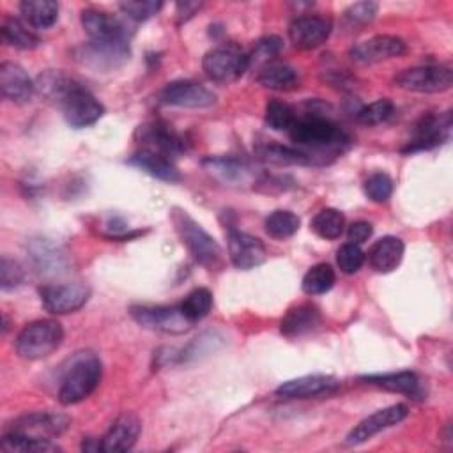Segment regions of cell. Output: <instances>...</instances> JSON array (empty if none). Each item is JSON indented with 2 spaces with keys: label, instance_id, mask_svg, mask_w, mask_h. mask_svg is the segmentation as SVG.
I'll list each match as a JSON object with an SVG mask.
<instances>
[{
  "label": "cell",
  "instance_id": "obj_1",
  "mask_svg": "<svg viewBox=\"0 0 453 453\" xmlns=\"http://www.w3.org/2000/svg\"><path fill=\"white\" fill-rule=\"evenodd\" d=\"M288 134L297 149L310 157L311 165L313 156H338L350 142L329 117L319 113H308L299 119L296 117Z\"/></svg>",
  "mask_w": 453,
  "mask_h": 453
},
{
  "label": "cell",
  "instance_id": "obj_2",
  "mask_svg": "<svg viewBox=\"0 0 453 453\" xmlns=\"http://www.w3.org/2000/svg\"><path fill=\"white\" fill-rule=\"evenodd\" d=\"M103 375V365L99 357L92 352H76L64 370L60 388H58V402L64 405L80 403L87 396L94 393Z\"/></svg>",
  "mask_w": 453,
  "mask_h": 453
},
{
  "label": "cell",
  "instance_id": "obj_3",
  "mask_svg": "<svg viewBox=\"0 0 453 453\" xmlns=\"http://www.w3.org/2000/svg\"><path fill=\"white\" fill-rule=\"evenodd\" d=\"M172 223L182 239V244L193 255V258L209 271H218L225 264L221 246L182 209L172 211Z\"/></svg>",
  "mask_w": 453,
  "mask_h": 453
},
{
  "label": "cell",
  "instance_id": "obj_4",
  "mask_svg": "<svg viewBox=\"0 0 453 453\" xmlns=\"http://www.w3.org/2000/svg\"><path fill=\"white\" fill-rule=\"evenodd\" d=\"M62 340H64V329L60 322L53 319H41V320L30 322L19 331L14 342V347L19 357L35 361L53 354L60 347Z\"/></svg>",
  "mask_w": 453,
  "mask_h": 453
},
{
  "label": "cell",
  "instance_id": "obj_5",
  "mask_svg": "<svg viewBox=\"0 0 453 453\" xmlns=\"http://www.w3.org/2000/svg\"><path fill=\"white\" fill-rule=\"evenodd\" d=\"M74 58L92 69V71H115L129 60V41H96L88 39L87 42L74 48Z\"/></svg>",
  "mask_w": 453,
  "mask_h": 453
},
{
  "label": "cell",
  "instance_id": "obj_6",
  "mask_svg": "<svg viewBox=\"0 0 453 453\" xmlns=\"http://www.w3.org/2000/svg\"><path fill=\"white\" fill-rule=\"evenodd\" d=\"M202 67L209 80L226 85L250 69V57L235 46H219L203 55Z\"/></svg>",
  "mask_w": 453,
  "mask_h": 453
},
{
  "label": "cell",
  "instance_id": "obj_7",
  "mask_svg": "<svg viewBox=\"0 0 453 453\" xmlns=\"http://www.w3.org/2000/svg\"><path fill=\"white\" fill-rule=\"evenodd\" d=\"M395 85L419 94L444 92L453 85V71L449 65H418L403 69L395 76Z\"/></svg>",
  "mask_w": 453,
  "mask_h": 453
},
{
  "label": "cell",
  "instance_id": "obj_8",
  "mask_svg": "<svg viewBox=\"0 0 453 453\" xmlns=\"http://www.w3.org/2000/svg\"><path fill=\"white\" fill-rule=\"evenodd\" d=\"M71 425V419L60 412H30L16 418L4 432L32 437V439H55L62 435Z\"/></svg>",
  "mask_w": 453,
  "mask_h": 453
},
{
  "label": "cell",
  "instance_id": "obj_9",
  "mask_svg": "<svg viewBox=\"0 0 453 453\" xmlns=\"http://www.w3.org/2000/svg\"><path fill=\"white\" fill-rule=\"evenodd\" d=\"M129 313L142 327L170 334L186 333L193 326L180 306H131Z\"/></svg>",
  "mask_w": 453,
  "mask_h": 453
},
{
  "label": "cell",
  "instance_id": "obj_10",
  "mask_svg": "<svg viewBox=\"0 0 453 453\" xmlns=\"http://www.w3.org/2000/svg\"><path fill=\"white\" fill-rule=\"evenodd\" d=\"M39 294L46 311L53 315H65L78 311L88 301L90 288L85 283L44 285Z\"/></svg>",
  "mask_w": 453,
  "mask_h": 453
},
{
  "label": "cell",
  "instance_id": "obj_11",
  "mask_svg": "<svg viewBox=\"0 0 453 453\" xmlns=\"http://www.w3.org/2000/svg\"><path fill=\"white\" fill-rule=\"evenodd\" d=\"M58 106L62 108L65 122L76 129L96 124L104 113V106L81 85H78Z\"/></svg>",
  "mask_w": 453,
  "mask_h": 453
},
{
  "label": "cell",
  "instance_id": "obj_12",
  "mask_svg": "<svg viewBox=\"0 0 453 453\" xmlns=\"http://www.w3.org/2000/svg\"><path fill=\"white\" fill-rule=\"evenodd\" d=\"M409 414V409L405 403H393L389 407L379 409L373 414L366 416L365 419H361L345 437V444L349 446H357L366 442L368 439H372L373 435H377L379 432L391 428L395 425H398L400 421H403Z\"/></svg>",
  "mask_w": 453,
  "mask_h": 453
},
{
  "label": "cell",
  "instance_id": "obj_13",
  "mask_svg": "<svg viewBox=\"0 0 453 453\" xmlns=\"http://www.w3.org/2000/svg\"><path fill=\"white\" fill-rule=\"evenodd\" d=\"M451 129V115L449 113H430L418 120L414 126L412 140L402 152H416V150H428L441 143H444L449 136Z\"/></svg>",
  "mask_w": 453,
  "mask_h": 453
},
{
  "label": "cell",
  "instance_id": "obj_14",
  "mask_svg": "<svg viewBox=\"0 0 453 453\" xmlns=\"http://www.w3.org/2000/svg\"><path fill=\"white\" fill-rule=\"evenodd\" d=\"M407 46L405 41L396 37V35H388V34H380V35H373L363 42H357L350 48L349 55L354 62L357 64H377L388 58H395V57H402L405 53Z\"/></svg>",
  "mask_w": 453,
  "mask_h": 453
},
{
  "label": "cell",
  "instance_id": "obj_15",
  "mask_svg": "<svg viewBox=\"0 0 453 453\" xmlns=\"http://www.w3.org/2000/svg\"><path fill=\"white\" fill-rule=\"evenodd\" d=\"M159 101L180 108H207L216 103V96L200 83L179 80L165 85L159 92Z\"/></svg>",
  "mask_w": 453,
  "mask_h": 453
},
{
  "label": "cell",
  "instance_id": "obj_16",
  "mask_svg": "<svg viewBox=\"0 0 453 453\" xmlns=\"http://www.w3.org/2000/svg\"><path fill=\"white\" fill-rule=\"evenodd\" d=\"M138 134H140L142 149L163 154L170 159L180 156L186 150L184 140L172 129V126L161 120H154L140 126Z\"/></svg>",
  "mask_w": 453,
  "mask_h": 453
},
{
  "label": "cell",
  "instance_id": "obj_17",
  "mask_svg": "<svg viewBox=\"0 0 453 453\" xmlns=\"http://www.w3.org/2000/svg\"><path fill=\"white\" fill-rule=\"evenodd\" d=\"M228 257L237 269L248 271L264 264L267 251L258 237L228 226Z\"/></svg>",
  "mask_w": 453,
  "mask_h": 453
},
{
  "label": "cell",
  "instance_id": "obj_18",
  "mask_svg": "<svg viewBox=\"0 0 453 453\" xmlns=\"http://www.w3.org/2000/svg\"><path fill=\"white\" fill-rule=\"evenodd\" d=\"M81 25L88 39L96 41H129V32L126 23L111 16L106 11L85 9L81 12Z\"/></svg>",
  "mask_w": 453,
  "mask_h": 453
},
{
  "label": "cell",
  "instance_id": "obj_19",
  "mask_svg": "<svg viewBox=\"0 0 453 453\" xmlns=\"http://www.w3.org/2000/svg\"><path fill=\"white\" fill-rule=\"evenodd\" d=\"M331 21L322 16H299L288 25V37L301 50H313L327 41Z\"/></svg>",
  "mask_w": 453,
  "mask_h": 453
},
{
  "label": "cell",
  "instance_id": "obj_20",
  "mask_svg": "<svg viewBox=\"0 0 453 453\" xmlns=\"http://www.w3.org/2000/svg\"><path fill=\"white\" fill-rule=\"evenodd\" d=\"M140 432H142L140 418L133 412H124L111 423L108 432L103 435L101 451H106V453L127 451L138 441Z\"/></svg>",
  "mask_w": 453,
  "mask_h": 453
},
{
  "label": "cell",
  "instance_id": "obj_21",
  "mask_svg": "<svg viewBox=\"0 0 453 453\" xmlns=\"http://www.w3.org/2000/svg\"><path fill=\"white\" fill-rule=\"evenodd\" d=\"M340 388V380L331 375L313 373V375H303L292 380L283 382L278 386L276 395L281 398H311V396H322L336 391Z\"/></svg>",
  "mask_w": 453,
  "mask_h": 453
},
{
  "label": "cell",
  "instance_id": "obj_22",
  "mask_svg": "<svg viewBox=\"0 0 453 453\" xmlns=\"http://www.w3.org/2000/svg\"><path fill=\"white\" fill-rule=\"evenodd\" d=\"M0 90L5 99L23 104L32 99L35 83L21 65L14 62H4L0 65Z\"/></svg>",
  "mask_w": 453,
  "mask_h": 453
},
{
  "label": "cell",
  "instance_id": "obj_23",
  "mask_svg": "<svg viewBox=\"0 0 453 453\" xmlns=\"http://www.w3.org/2000/svg\"><path fill=\"white\" fill-rule=\"evenodd\" d=\"M403 251L405 246L402 239L395 235H386L372 244V248L368 250V262L377 273H391L400 265Z\"/></svg>",
  "mask_w": 453,
  "mask_h": 453
},
{
  "label": "cell",
  "instance_id": "obj_24",
  "mask_svg": "<svg viewBox=\"0 0 453 453\" xmlns=\"http://www.w3.org/2000/svg\"><path fill=\"white\" fill-rule=\"evenodd\" d=\"M320 319H322L320 311L315 304L303 303V304L292 306L285 313V317L280 322V329L288 338L301 336V334L313 331L320 324Z\"/></svg>",
  "mask_w": 453,
  "mask_h": 453
},
{
  "label": "cell",
  "instance_id": "obj_25",
  "mask_svg": "<svg viewBox=\"0 0 453 453\" xmlns=\"http://www.w3.org/2000/svg\"><path fill=\"white\" fill-rule=\"evenodd\" d=\"M361 380H365L370 386H377L382 388L386 391H393V393H403L407 396H421L423 395V388H421V380L414 372L403 370V372H393V373H377V375H365L361 377Z\"/></svg>",
  "mask_w": 453,
  "mask_h": 453
},
{
  "label": "cell",
  "instance_id": "obj_26",
  "mask_svg": "<svg viewBox=\"0 0 453 453\" xmlns=\"http://www.w3.org/2000/svg\"><path fill=\"white\" fill-rule=\"evenodd\" d=\"M129 165H134V166L142 168L143 172L150 173L152 177L166 180V182H179L180 180V173H179L177 166L173 165V159H170L163 154L152 152V150L140 149L129 159Z\"/></svg>",
  "mask_w": 453,
  "mask_h": 453
},
{
  "label": "cell",
  "instance_id": "obj_27",
  "mask_svg": "<svg viewBox=\"0 0 453 453\" xmlns=\"http://www.w3.org/2000/svg\"><path fill=\"white\" fill-rule=\"evenodd\" d=\"M78 85L81 83L62 71H46L35 80V90L57 104H60Z\"/></svg>",
  "mask_w": 453,
  "mask_h": 453
},
{
  "label": "cell",
  "instance_id": "obj_28",
  "mask_svg": "<svg viewBox=\"0 0 453 453\" xmlns=\"http://www.w3.org/2000/svg\"><path fill=\"white\" fill-rule=\"evenodd\" d=\"M30 257L42 274H58L65 269V255L58 246L51 244L48 239H35L30 242Z\"/></svg>",
  "mask_w": 453,
  "mask_h": 453
},
{
  "label": "cell",
  "instance_id": "obj_29",
  "mask_svg": "<svg viewBox=\"0 0 453 453\" xmlns=\"http://www.w3.org/2000/svg\"><path fill=\"white\" fill-rule=\"evenodd\" d=\"M205 170L225 184H239L246 182L251 175V168L235 157H207L203 159Z\"/></svg>",
  "mask_w": 453,
  "mask_h": 453
},
{
  "label": "cell",
  "instance_id": "obj_30",
  "mask_svg": "<svg viewBox=\"0 0 453 453\" xmlns=\"http://www.w3.org/2000/svg\"><path fill=\"white\" fill-rule=\"evenodd\" d=\"M23 21L37 30L50 28L58 19V4L53 0H25L19 4Z\"/></svg>",
  "mask_w": 453,
  "mask_h": 453
},
{
  "label": "cell",
  "instance_id": "obj_31",
  "mask_svg": "<svg viewBox=\"0 0 453 453\" xmlns=\"http://www.w3.org/2000/svg\"><path fill=\"white\" fill-rule=\"evenodd\" d=\"M257 81L265 88L290 90V88L297 87L299 80H297V73L294 67H290L288 64L273 60L260 67V71L257 74Z\"/></svg>",
  "mask_w": 453,
  "mask_h": 453
},
{
  "label": "cell",
  "instance_id": "obj_32",
  "mask_svg": "<svg viewBox=\"0 0 453 453\" xmlns=\"http://www.w3.org/2000/svg\"><path fill=\"white\" fill-rule=\"evenodd\" d=\"M0 448L4 451H9V453H14V451H19V453H53V451H60V446H57L53 441L32 439V437L9 434V432H4L2 441H0Z\"/></svg>",
  "mask_w": 453,
  "mask_h": 453
},
{
  "label": "cell",
  "instance_id": "obj_33",
  "mask_svg": "<svg viewBox=\"0 0 453 453\" xmlns=\"http://www.w3.org/2000/svg\"><path fill=\"white\" fill-rule=\"evenodd\" d=\"M257 154L262 161L271 165H311L310 157L304 156L299 149H292L280 143H269L257 149Z\"/></svg>",
  "mask_w": 453,
  "mask_h": 453
},
{
  "label": "cell",
  "instance_id": "obj_34",
  "mask_svg": "<svg viewBox=\"0 0 453 453\" xmlns=\"http://www.w3.org/2000/svg\"><path fill=\"white\" fill-rule=\"evenodd\" d=\"M4 42L19 50H34L39 44V37L28 28L27 23L18 18H9L2 25Z\"/></svg>",
  "mask_w": 453,
  "mask_h": 453
},
{
  "label": "cell",
  "instance_id": "obj_35",
  "mask_svg": "<svg viewBox=\"0 0 453 453\" xmlns=\"http://www.w3.org/2000/svg\"><path fill=\"white\" fill-rule=\"evenodd\" d=\"M345 216L338 209H322L311 219V230L322 239H338L343 234Z\"/></svg>",
  "mask_w": 453,
  "mask_h": 453
},
{
  "label": "cell",
  "instance_id": "obj_36",
  "mask_svg": "<svg viewBox=\"0 0 453 453\" xmlns=\"http://www.w3.org/2000/svg\"><path fill=\"white\" fill-rule=\"evenodd\" d=\"M336 281V274L334 269L329 264H317L311 269H308V273L303 278V290L308 296H319V294H326L327 290H331V287Z\"/></svg>",
  "mask_w": 453,
  "mask_h": 453
},
{
  "label": "cell",
  "instance_id": "obj_37",
  "mask_svg": "<svg viewBox=\"0 0 453 453\" xmlns=\"http://www.w3.org/2000/svg\"><path fill=\"white\" fill-rule=\"evenodd\" d=\"M299 225H301V219L297 218V214L285 209L273 211L264 223L265 232L274 239L292 237L299 230Z\"/></svg>",
  "mask_w": 453,
  "mask_h": 453
},
{
  "label": "cell",
  "instance_id": "obj_38",
  "mask_svg": "<svg viewBox=\"0 0 453 453\" xmlns=\"http://www.w3.org/2000/svg\"><path fill=\"white\" fill-rule=\"evenodd\" d=\"M179 306H180V311L184 313V317L191 324H195L209 315V311L212 308V294H211V290H207L203 287L195 288L184 297V301Z\"/></svg>",
  "mask_w": 453,
  "mask_h": 453
},
{
  "label": "cell",
  "instance_id": "obj_39",
  "mask_svg": "<svg viewBox=\"0 0 453 453\" xmlns=\"http://www.w3.org/2000/svg\"><path fill=\"white\" fill-rule=\"evenodd\" d=\"M264 120L274 131H288L296 122V111L290 104L278 99H271L265 104Z\"/></svg>",
  "mask_w": 453,
  "mask_h": 453
},
{
  "label": "cell",
  "instance_id": "obj_40",
  "mask_svg": "<svg viewBox=\"0 0 453 453\" xmlns=\"http://www.w3.org/2000/svg\"><path fill=\"white\" fill-rule=\"evenodd\" d=\"M395 111V104L382 97V99H377L366 106H363L359 111H357V120L363 124V126H377V124H382L386 122Z\"/></svg>",
  "mask_w": 453,
  "mask_h": 453
},
{
  "label": "cell",
  "instance_id": "obj_41",
  "mask_svg": "<svg viewBox=\"0 0 453 453\" xmlns=\"http://www.w3.org/2000/svg\"><path fill=\"white\" fill-rule=\"evenodd\" d=\"M363 189H365V195L372 200V202H377V203H384L389 200L391 193H393V180L388 173H382V172H377V173H372L365 184H363Z\"/></svg>",
  "mask_w": 453,
  "mask_h": 453
},
{
  "label": "cell",
  "instance_id": "obj_42",
  "mask_svg": "<svg viewBox=\"0 0 453 453\" xmlns=\"http://www.w3.org/2000/svg\"><path fill=\"white\" fill-rule=\"evenodd\" d=\"M336 264L340 267L342 273L345 274H354L357 273L363 264H365V253L359 248V244L354 242H345L340 246V250L336 251Z\"/></svg>",
  "mask_w": 453,
  "mask_h": 453
},
{
  "label": "cell",
  "instance_id": "obj_43",
  "mask_svg": "<svg viewBox=\"0 0 453 453\" xmlns=\"http://www.w3.org/2000/svg\"><path fill=\"white\" fill-rule=\"evenodd\" d=\"M283 42L278 35H267V37H262L257 44H255V50L251 51L250 57V65L257 64V65H265L269 62H273V58L280 53Z\"/></svg>",
  "mask_w": 453,
  "mask_h": 453
},
{
  "label": "cell",
  "instance_id": "obj_44",
  "mask_svg": "<svg viewBox=\"0 0 453 453\" xmlns=\"http://www.w3.org/2000/svg\"><path fill=\"white\" fill-rule=\"evenodd\" d=\"M119 7L127 18H131L134 21H145V19L152 18L154 14H157L161 11L163 4L156 2V0H143V2L127 0V2H120Z\"/></svg>",
  "mask_w": 453,
  "mask_h": 453
},
{
  "label": "cell",
  "instance_id": "obj_45",
  "mask_svg": "<svg viewBox=\"0 0 453 453\" xmlns=\"http://www.w3.org/2000/svg\"><path fill=\"white\" fill-rule=\"evenodd\" d=\"M377 9L379 5L375 2H357L354 5H350L345 12H343V18L345 21L350 25V27H356V25H365L368 21H372L377 14Z\"/></svg>",
  "mask_w": 453,
  "mask_h": 453
},
{
  "label": "cell",
  "instance_id": "obj_46",
  "mask_svg": "<svg viewBox=\"0 0 453 453\" xmlns=\"http://www.w3.org/2000/svg\"><path fill=\"white\" fill-rule=\"evenodd\" d=\"M23 281V269L21 265L9 258V257H2V264H0V285L2 290H11L14 287H18Z\"/></svg>",
  "mask_w": 453,
  "mask_h": 453
},
{
  "label": "cell",
  "instance_id": "obj_47",
  "mask_svg": "<svg viewBox=\"0 0 453 453\" xmlns=\"http://www.w3.org/2000/svg\"><path fill=\"white\" fill-rule=\"evenodd\" d=\"M372 232H373V228L368 221H354L347 230V239H349V242L363 244L365 241H368Z\"/></svg>",
  "mask_w": 453,
  "mask_h": 453
},
{
  "label": "cell",
  "instance_id": "obj_48",
  "mask_svg": "<svg viewBox=\"0 0 453 453\" xmlns=\"http://www.w3.org/2000/svg\"><path fill=\"white\" fill-rule=\"evenodd\" d=\"M202 4H189V2H184V4H177V14L180 16V19H188L193 16V12L196 9H200Z\"/></svg>",
  "mask_w": 453,
  "mask_h": 453
},
{
  "label": "cell",
  "instance_id": "obj_49",
  "mask_svg": "<svg viewBox=\"0 0 453 453\" xmlns=\"http://www.w3.org/2000/svg\"><path fill=\"white\" fill-rule=\"evenodd\" d=\"M81 449H85V451H99V449H101V441H96V439H92V437H87V439H83V442H81Z\"/></svg>",
  "mask_w": 453,
  "mask_h": 453
}]
</instances>
